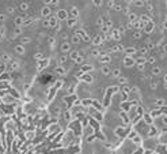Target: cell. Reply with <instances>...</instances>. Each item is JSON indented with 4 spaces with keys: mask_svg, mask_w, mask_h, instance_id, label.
<instances>
[{
    "mask_svg": "<svg viewBox=\"0 0 167 154\" xmlns=\"http://www.w3.org/2000/svg\"><path fill=\"white\" fill-rule=\"evenodd\" d=\"M118 90V87H110V89H107V94L105 96V102H103V105L107 106L110 104V98H111V94H114Z\"/></svg>",
    "mask_w": 167,
    "mask_h": 154,
    "instance_id": "obj_1",
    "label": "cell"
},
{
    "mask_svg": "<svg viewBox=\"0 0 167 154\" xmlns=\"http://www.w3.org/2000/svg\"><path fill=\"white\" fill-rule=\"evenodd\" d=\"M57 18H58V19H68V12L64 11V10H60V11L57 12Z\"/></svg>",
    "mask_w": 167,
    "mask_h": 154,
    "instance_id": "obj_2",
    "label": "cell"
},
{
    "mask_svg": "<svg viewBox=\"0 0 167 154\" xmlns=\"http://www.w3.org/2000/svg\"><path fill=\"white\" fill-rule=\"evenodd\" d=\"M91 70H94V67L91 66V64H86V66H82L80 72L82 74H86V72H88V71H91Z\"/></svg>",
    "mask_w": 167,
    "mask_h": 154,
    "instance_id": "obj_3",
    "label": "cell"
},
{
    "mask_svg": "<svg viewBox=\"0 0 167 154\" xmlns=\"http://www.w3.org/2000/svg\"><path fill=\"white\" fill-rule=\"evenodd\" d=\"M82 81L83 82H87V83H91V82H93V76L88 75V74H83L82 75Z\"/></svg>",
    "mask_w": 167,
    "mask_h": 154,
    "instance_id": "obj_4",
    "label": "cell"
},
{
    "mask_svg": "<svg viewBox=\"0 0 167 154\" xmlns=\"http://www.w3.org/2000/svg\"><path fill=\"white\" fill-rule=\"evenodd\" d=\"M48 64H49V60H48V59H45L43 61H38V70H39V71L43 70Z\"/></svg>",
    "mask_w": 167,
    "mask_h": 154,
    "instance_id": "obj_5",
    "label": "cell"
},
{
    "mask_svg": "<svg viewBox=\"0 0 167 154\" xmlns=\"http://www.w3.org/2000/svg\"><path fill=\"white\" fill-rule=\"evenodd\" d=\"M144 26H145V31H147V33H151V31L154 30V22L152 21L148 22V23H145Z\"/></svg>",
    "mask_w": 167,
    "mask_h": 154,
    "instance_id": "obj_6",
    "label": "cell"
},
{
    "mask_svg": "<svg viewBox=\"0 0 167 154\" xmlns=\"http://www.w3.org/2000/svg\"><path fill=\"white\" fill-rule=\"evenodd\" d=\"M124 64H125V66H133V64H134V60H133L130 56H126L125 60H124Z\"/></svg>",
    "mask_w": 167,
    "mask_h": 154,
    "instance_id": "obj_7",
    "label": "cell"
},
{
    "mask_svg": "<svg viewBox=\"0 0 167 154\" xmlns=\"http://www.w3.org/2000/svg\"><path fill=\"white\" fill-rule=\"evenodd\" d=\"M79 15V10L76 8V7H73L72 10H71V17H72L73 19H76V17Z\"/></svg>",
    "mask_w": 167,
    "mask_h": 154,
    "instance_id": "obj_8",
    "label": "cell"
},
{
    "mask_svg": "<svg viewBox=\"0 0 167 154\" xmlns=\"http://www.w3.org/2000/svg\"><path fill=\"white\" fill-rule=\"evenodd\" d=\"M78 34H79V35H82V40H84V41H88V35H87V34H86L83 30H79V31H78ZM78 34H76V35H78Z\"/></svg>",
    "mask_w": 167,
    "mask_h": 154,
    "instance_id": "obj_9",
    "label": "cell"
},
{
    "mask_svg": "<svg viewBox=\"0 0 167 154\" xmlns=\"http://www.w3.org/2000/svg\"><path fill=\"white\" fill-rule=\"evenodd\" d=\"M90 123H91V125H93V127L98 131V130H99V123H98V121L95 120V119H90Z\"/></svg>",
    "mask_w": 167,
    "mask_h": 154,
    "instance_id": "obj_10",
    "label": "cell"
},
{
    "mask_svg": "<svg viewBox=\"0 0 167 154\" xmlns=\"http://www.w3.org/2000/svg\"><path fill=\"white\" fill-rule=\"evenodd\" d=\"M99 60H101L102 63H109L110 61V56L109 55H102V57L99 59Z\"/></svg>",
    "mask_w": 167,
    "mask_h": 154,
    "instance_id": "obj_11",
    "label": "cell"
},
{
    "mask_svg": "<svg viewBox=\"0 0 167 154\" xmlns=\"http://www.w3.org/2000/svg\"><path fill=\"white\" fill-rule=\"evenodd\" d=\"M143 116H144V120L147 121V124H151V123H152V117H151L148 113H144Z\"/></svg>",
    "mask_w": 167,
    "mask_h": 154,
    "instance_id": "obj_12",
    "label": "cell"
},
{
    "mask_svg": "<svg viewBox=\"0 0 167 154\" xmlns=\"http://www.w3.org/2000/svg\"><path fill=\"white\" fill-rule=\"evenodd\" d=\"M122 49H124V48H122V45H121V44H118V45H114L113 48H111V50H113V52H117V50H118V52H121Z\"/></svg>",
    "mask_w": 167,
    "mask_h": 154,
    "instance_id": "obj_13",
    "label": "cell"
},
{
    "mask_svg": "<svg viewBox=\"0 0 167 154\" xmlns=\"http://www.w3.org/2000/svg\"><path fill=\"white\" fill-rule=\"evenodd\" d=\"M2 59H3V61H6V63H11V61H12V57L8 56V55H3Z\"/></svg>",
    "mask_w": 167,
    "mask_h": 154,
    "instance_id": "obj_14",
    "label": "cell"
},
{
    "mask_svg": "<svg viewBox=\"0 0 167 154\" xmlns=\"http://www.w3.org/2000/svg\"><path fill=\"white\" fill-rule=\"evenodd\" d=\"M7 93H11L15 98H19V97H21V96L17 93V90H15V89H8V90H7Z\"/></svg>",
    "mask_w": 167,
    "mask_h": 154,
    "instance_id": "obj_15",
    "label": "cell"
},
{
    "mask_svg": "<svg viewBox=\"0 0 167 154\" xmlns=\"http://www.w3.org/2000/svg\"><path fill=\"white\" fill-rule=\"evenodd\" d=\"M48 25H50V26H53V27H57V19L56 18H50V21Z\"/></svg>",
    "mask_w": 167,
    "mask_h": 154,
    "instance_id": "obj_16",
    "label": "cell"
},
{
    "mask_svg": "<svg viewBox=\"0 0 167 154\" xmlns=\"http://www.w3.org/2000/svg\"><path fill=\"white\" fill-rule=\"evenodd\" d=\"M15 50H17L18 53H25V48H23V45H17L15 46Z\"/></svg>",
    "mask_w": 167,
    "mask_h": 154,
    "instance_id": "obj_17",
    "label": "cell"
},
{
    "mask_svg": "<svg viewBox=\"0 0 167 154\" xmlns=\"http://www.w3.org/2000/svg\"><path fill=\"white\" fill-rule=\"evenodd\" d=\"M143 26H144V25H143V23H141L140 21H136V22H133V27H134V29H141Z\"/></svg>",
    "mask_w": 167,
    "mask_h": 154,
    "instance_id": "obj_18",
    "label": "cell"
},
{
    "mask_svg": "<svg viewBox=\"0 0 167 154\" xmlns=\"http://www.w3.org/2000/svg\"><path fill=\"white\" fill-rule=\"evenodd\" d=\"M61 50H63V52H67V50H69V44H68V42H64V44L61 45Z\"/></svg>",
    "mask_w": 167,
    "mask_h": 154,
    "instance_id": "obj_19",
    "label": "cell"
},
{
    "mask_svg": "<svg viewBox=\"0 0 167 154\" xmlns=\"http://www.w3.org/2000/svg\"><path fill=\"white\" fill-rule=\"evenodd\" d=\"M129 21H130V23L136 22V21H137V17H136V14H130V15H129Z\"/></svg>",
    "mask_w": 167,
    "mask_h": 154,
    "instance_id": "obj_20",
    "label": "cell"
},
{
    "mask_svg": "<svg viewBox=\"0 0 167 154\" xmlns=\"http://www.w3.org/2000/svg\"><path fill=\"white\" fill-rule=\"evenodd\" d=\"M102 72L105 74V75H109L110 74V68H109V67H106V66L102 67Z\"/></svg>",
    "mask_w": 167,
    "mask_h": 154,
    "instance_id": "obj_21",
    "label": "cell"
},
{
    "mask_svg": "<svg viewBox=\"0 0 167 154\" xmlns=\"http://www.w3.org/2000/svg\"><path fill=\"white\" fill-rule=\"evenodd\" d=\"M120 74H121V71L118 70V68H114V70H113V76L118 78V76H120Z\"/></svg>",
    "mask_w": 167,
    "mask_h": 154,
    "instance_id": "obj_22",
    "label": "cell"
},
{
    "mask_svg": "<svg viewBox=\"0 0 167 154\" xmlns=\"http://www.w3.org/2000/svg\"><path fill=\"white\" fill-rule=\"evenodd\" d=\"M56 72H57L58 75H63V74L65 72V70L63 68V67H57V70H56Z\"/></svg>",
    "mask_w": 167,
    "mask_h": 154,
    "instance_id": "obj_23",
    "label": "cell"
},
{
    "mask_svg": "<svg viewBox=\"0 0 167 154\" xmlns=\"http://www.w3.org/2000/svg\"><path fill=\"white\" fill-rule=\"evenodd\" d=\"M75 23H76V19H73V18H71V19H68V26L69 27H72Z\"/></svg>",
    "mask_w": 167,
    "mask_h": 154,
    "instance_id": "obj_24",
    "label": "cell"
},
{
    "mask_svg": "<svg viewBox=\"0 0 167 154\" xmlns=\"http://www.w3.org/2000/svg\"><path fill=\"white\" fill-rule=\"evenodd\" d=\"M113 38H114V40H120V33H118L117 30L113 31Z\"/></svg>",
    "mask_w": 167,
    "mask_h": 154,
    "instance_id": "obj_25",
    "label": "cell"
},
{
    "mask_svg": "<svg viewBox=\"0 0 167 154\" xmlns=\"http://www.w3.org/2000/svg\"><path fill=\"white\" fill-rule=\"evenodd\" d=\"M91 105H93V106H94V108H97L98 110H101V109H102V106H101V105H99V104H98V102H97V101H93V104H91Z\"/></svg>",
    "mask_w": 167,
    "mask_h": 154,
    "instance_id": "obj_26",
    "label": "cell"
},
{
    "mask_svg": "<svg viewBox=\"0 0 167 154\" xmlns=\"http://www.w3.org/2000/svg\"><path fill=\"white\" fill-rule=\"evenodd\" d=\"M65 61H67V56H65V55L58 57V63H60V64H63V63H65Z\"/></svg>",
    "mask_w": 167,
    "mask_h": 154,
    "instance_id": "obj_27",
    "label": "cell"
},
{
    "mask_svg": "<svg viewBox=\"0 0 167 154\" xmlns=\"http://www.w3.org/2000/svg\"><path fill=\"white\" fill-rule=\"evenodd\" d=\"M152 74L154 75H159L160 74V68H159V67H155V68L152 70Z\"/></svg>",
    "mask_w": 167,
    "mask_h": 154,
    "instance_id": "obj_28",
    "label": "cell"
},
{
    "mask_svg": "<svg viewBox=\"0 0 167 154\" xmlns=\"http://www.w3.org/2000/svg\"><path fill=\"white\" fill-rule=\"evenodd\" d=\"M82 102H83V105L86 106V105H91V104H93V100H90V98H88V100H83Z\"/></svg>",
    "mask_w": 167,
    "mask_h": 154,
    "instance_id": "obj_29",
    "label": "cell"
},
{
    "mask_svg": "<svg viewBox=\"0 0 167 154\" xmlns=\"http://www.w3.org/2000/svg\"><path fill=\"white\" fill-rule=\"evenodd\" d=\"M126 53H128V55H133V53H136V49H134V48H128V49H126Z\"/></svg>",
    "mask_w": 167,
    "mask_h": 154,
    "instance_id": "obj_30",
    "label": "cell"
},
{
    "mask_svg": "<svg viewBox=\"0 0 167 154\" xmlns=\"http://www.w3.org/2000/svg\"><path fill=\"white\" fill-rule=\"evenodd\" d=\"M15 23H17V26L19 27V26H21V25H22V23H23V21H22V18H17V19H15Z\"/></svg>",
    "mask_w": 167,
    "mask_h": 154,
    "instance_id": "obj_31",
    "label": "cell"
},
{
    "mask_svg": "<svg viewBox=\"0 0 167 154\" xmlns=\"http://www.w3.org/2000/svg\"><path fill=\"white\" fill-rule=\"evenodd\" d=\"M83 59H84V57H83L82 55H79V56L75 59V61H76V63H83Z\"/></svg>",
    "mask_w": 167,
    "mask_h": 154,
    "instance_id": "obj_32",
    "label": "cell"
},
{
    "mask_svg": "<svg viewBox=\"0 0 167 154\" xmlns=\"http://www.w3.org/2000/svg\"><path fill=\"white\" fill-rule=\"evenodd\" d=\"M101 41H102V40H101V37H95L93 42H94L95 45H98V44H101Z\"/></svg>",
    "mask_w": 167,
    "mask_h": 154,
    "instance_id": "obj_33",
    "label": "cell"
},
{
    "mask_svg": "<svg viewBox=\"0 0 167 154\" xmlns=\"http://www.w3.org/2000/svg\"><path fill=\"white\" fill-rule=\"evenodd\" d=\"M144 63H145V60H144V59H143V57L137 59V66H143V64H144Z\"/></svg>",
    "mask_w": 167,
    "mask_h": 154,
    "instance_id": "obj_34",
    "label": "cell"
},
{
    "mask_svg": "<svg viewBox=\"0 0 167 154\" xmlns=\"http://www.w3.org/2000/svg\"><path fill=\"white\" fill-rule=\"evenodd\" d=\"M42 14H43V15H48V14H50V8H49V7H46V8H43V10H42Z\"/></svg>",
    "mask_w": 167,
    "mask_h": 154,
    "instance_id": "obj_35",
    "label": "cell"
},
{
    "mask_svg": "<svg viewBox=\"0 0 167 154\" xmlns=\"http://www.w3.org/2000/svg\"><path fill=\"white\" fill-rule=\"evenodd\" d=\"M78 56H79V52H72L71 53V59H72V60H75Z\"/></svg>",
    "mask_w": 167,
    "mask_h": 154,
    "instance_id": "obj_36",
    "label": "cell"
},
{
    "mask_svg": "<svg viewBox=\"0 0 167 154\" xmlns=\"http://www.w3.org/2000/svg\"><path fill=\"white\" fill-rule=\"evenodd\" d=\"M133 142H134V143H141V138L140 136H134L133 138Z\"/></svg>",
    "mask_w": 167,
    "mask_h": 154,
    "instance_id": "obj_37",
    "label": "cell"
},
{
    "mask_svg": "<svg viewBox=\"0 0 167 154\" xmlns=\"http://www.w3.org/2000/svg\"><path fill=\"white\" fill-rule=\"evenodd\" d=\"M14 33H15V35H19V34L22 33V29H21V27H17V29H15V31H14Z\"/></svg>",
    "mask_w": 167,
    "mask_h": 154,
    "instance_id": "obj_38",
    "label": "cell"
},
{
    "mask_svg": "<svg viewBox=\"0 0 167 154\" xmlns=\"http://www.w3.org/2000/svg\"><path fill=\"white\" fill-rule=\"evenodd\" d=\"M43 57V55L42 53H37V55H35V59H37V60L38 61H41V59Z\"/></svg>",
    "mask_w": 167,
    "mask_h": 154,
    "instance_id": "obj_39",
    "label": "cell"
},
{
    "mask_svg": "<svg viewBox=\"0 0 167 154\" xmlns=\"http://www.w3.org/2000/svg\"><path fill=\"white\" fill-rule=\"evenodd\" d=\"M72 42H75V44H78V42H79V37H78L76 34H75L73 37H72Z\"/></svg>",
    "mask_w": 167,
    "mask_h": 154,
    "instance_id": "obj_40",
    "label": "cell"
},
{
    "mask_svg": "<svg viewBox=\"0 0 167 154\" xmlns=\"http://www.w3.org/2000/svg\"><path fill=\"white\" fill-rule=\"evenodd\" d=\"M27 42H30V38H27V37L22 38V44H27ZM22 44H21V45H22Z\"/></svg>",
    "mask_w": 167,
    "mask_h": 154,
    "instance_id": "obj_41",
    "label": "cell"
},
{
    "mask_svg": "<svg viewBox=\"0 0 167 154\" xmlns=\"http://www.w3.org/2000/svg\"><path fill=\"white\" fill-rule=\"evenodd\" d=\"M118 81H120V83H122V85H125V83H126V78H124V76H121Z\"/></svg>",
    "mask_w": 167,
    "mask_h": 154,
    "instance_id": "obj_42",
    "label": "cell"
},
{
    "mask_svg": "<svg viewBox=\"0 0 167 154\" xmlns=\"http://www.w3.org/2000/svg\"><path fill=\"white\" fill-rule=\"evenodd\" d=\"M113 8L116 10V11H120L121 10V6L120 4H113Z\"/></svg>",
    "mask_w": 167,
    "mask_h": 154,
    "instance_id": "obj_43",
    "label": "cell"
},
{
    "mask_svg": "<svg viewBox=\"0 0 167 154\" xmlns=\"http://www.w3.org/2000/svg\"><path fill=\"white\" fill-rule=\"evenodd\" d=\"M136 135H137V134H136V131H132V132L129 134V138H130V139H133V138L136 136Z\"/></svg>",
    "mask_w": 167,
    "mask_h": 154,
    "instance_id": "obj_44",
    "label": "cell"
},
{
    "mask_svg": "<svg viewBox=\"0 0 167 154\" xmlns=\"http://www.w3.org/2000/svg\"><path fill=\"white\" fill-rule=\"evenodd\" d=\"M27 7H29V6H27V3H22V4H21V8L22 10H27Z\"/></svg>",
    "mask_w": 167,
    "mask_h": 154,
    "instance_id": "obj_45",
    "label": "cell"
},
{
    "mask_svg": "<svg viewBox=\"0 0 167 154\" xmlns=\"http://www.w3.org/2000/svg\"><path fill=\"white\" fill-rule=\"evenodd\" d=\"M133 4L139 7V6H143V4H144V2H133Z\"/></svg>",
    "mask_w": 167,
    "mask_h": 154,
    "instance_id": "obj_46",
    "label": "cell"
},
{
    "mask_svg": "<svg viewBox=\"0 0 167 154\" xmlns=\"http://www.w3.org/2000/svg\"><path fill=\"white\" fill-rule=\"evenodd\" d=\"M91 53H93V56H98V55H99V50H98V49H94Z\"/></svg>",
    "mask_w": 167,
    "mask_h": 154,
    "instance_id": "obj_47",
    "label": "cell"
},
{
    "mask_svg": "<svg viewBox=\"0 0 167 154\" xmlns=\"http://www.w3.org/2000/svg\"><path fill=\"white\" fill-rule=\"evenodd\" d=\"M159 114H160V110H155V112H152V116H159Z\"/></svg>",
    "mask_w": 167,
    "mask_h": 154,
    "instance_id": "obj_48",
    "label": "cell"
},
{
    "mask_svg": "<svg viewBox=\"0 0 167 154\" xmlns=\"http://www.w3.org/2000/svg\"><path fill=\"white\" fill-rule=\"evenodd\" d=\"M133 154H143V149H141V147H140V149H137Z\"/></svg>",
    "mask_w": 167,
    "mask_h": 154,
    "instance_id": "obj_49",
    "label": "cell"
},
{
    "mask_svg": "<svg viewBox=\"0 0 167 154\" xmlns=\"http://www.w3.org/2000/svg\"><path fill=\"white\" fill-rule=\"evenodd\" d=\"M156 102H158V105H159V106H160V105L164 106V101H163V100H158Z\"/></svg>",
    "mask_w": 167,
    "mask_h": 154,
    "instance_id": "obj_50",
    "label": "cell"
},
{
    "mask_svg": "<svg viewBox=\"0 0 167 154\" xmlns=\"http://www.w3.org/2000/svg\"><path fill=\"white\" fill-rule=\"evenodd\" d=\"M6 68H7V67H6L4 64H2V66H0V74H2V72H3V71H4Z\"/></svg>",
    "mask_w": 167,
    "mask_h": 154,
    "instance_id": "obj_51",
    "label": "cell"
},
{
    "mask_svg": "<svg viewBox=\"0 0 167 154\" xmlns=\"http://www.w3.org/2000/svg\"><path fill=\"white\" fill-rule=\"evenodd\" d=\"M49 44H50V46L54 45V38H49Z\"/></svg>",
    "mask_w": 167,
    "mask_h": 154,
    "instance_id": "obj_52",
    "label": "cell"
},
{
    "mask_svg": "<svg viewBox=\"0 0 167 154\" xmlns=\"http://www.w3.org/2000/svg\"><path fill=\"white\" fill-rule=\"evenodd\" d=\"M72 100H76V96H75V97H71V98H68V101H72ZM68 106H71V102H68Z\"/></svg>",
    "mask_w": 167,
    "mask_h": 154,
    "instance_id": "obj_53",
    "label": "cell"
},
{
    "mask_svg": "<svg viewBox=\"0 0 167 154\" xmlns=\"http://www.w3.org/2000/svg\"><path fill=\"white\" fill-rule=\"evenodd\" d=\"M7 17H6V15L4 14H0V21H4V19H6Z\"/></svg>",
    "mask_w": 167,
    "mask_h": 154,
    "instance_id": "obj_54",
    "label": "cell"
},
{
    "mask_svg": "<svg viewBox=\"0 0 167 154\" xmlns=\"http://www.w3.org/2000/svg\"><path fill=\"white\" fill-rule=\"evenodd\" d=\"M154 48H155V44H152V42L148 44V49H154Z\"/></svg>",
    "mask_w": 167,
    "mask_h": 154,
    "instance_id": "obj_55",
    "label": "cell"
},
{
    "mask_svg": "<svg viewBox=\"0 0 167 154\" xmlns=\"http://www.w3.org/2000/svg\"><path fill=\"white\" fill-rule=\"evenodd\" d=\"M156 82H152V83H151V87H152V89H156Z\"/></svg>",
    "mask_w": 167,
    "mask_h": 154,
    "instance_id": "obj_56",
    "label": "cell"
},
{
    "mask_svg": "<svg viewBox=\"0 0 167 154\" xmlns=\"http://www.w3.org/2000/svg\"><path fill=\"white\" fill-rule=\"evenodd\" d=\"M65 117H67V119H71V114H69V112H65Z\"/></svg>",
    "mask_w": 167,
    "mask_h": 154,
    "instance_id": "obj_57",
    "label": "cell"
},
{
    "mask_svg": "<svg viewBox=\"0 0 167 154\" xmlns=\"http://www.w3.org/2000/svg\"><path fill=\"white\" fill-rule=\"evenodd\" d=\"M147 60H148L149 63H154V61H155V59H154V57H148V59H147Z\"/></svg>",
    "mask_w": 167,
    "mask_h": 154,
    "instance_id": "obj_58",
    "label": "cell"
},
{
    "mask_svg": "<svg viewBox=\"0 0 167 154\" xmlns=\"http://www.w3.org/2000/svg\"><path fill=\"white\" fill-rule=\"evenodd\" d=\"M140 37H141V35H140V33H139V31H137V33L134 34V38H140Z\"/></svg>",
    "mask_w": 167,
    "mask_h": 154,
    "instance_id": "obj_59",
    "label": "cell"
},
{
    "mask_svg": "<svg viewBox=\"0 0 167 154\" xmlns=\"http://www.w3.org/2000/svg\"><path fill=\"white\" fill-rule=\"evenodd\" d=\"M7 11H8V12H12L14 8H12V7H8V8H7Z\"/></svg>",
    "mask_w": 167,
    "mask_h": 154,
    "instance_id": "obj_60",
    "label": "cell"
},
{
    "mask_svg": "<svg viewBox=\"0 0 167 154\" xmlns=\"http://www.w3.org/2000/svg\"><path fill=\"white\" fill-rule=\"evenodd\" d=\"M68 93L71 94V93H73V86H72V87H69V90H68Z\"/></svg>",
    "mask_w": 167,
    "mask_h": 154,
    "instance_id": "obj_61",
    "label": "cell"
},
{
    "mask_svg": "<svg viewBox=\"0 0 167 154\" xmlns=\"http://www.w3.org/2000/svg\"><path fill=\"white\" fill-rule=\"evenodd\" d=\"M147 8H148L149 11H152V6H151V4H148V6H147Z\"/></svg>",
    "mask_w": 167,
    "mask_h": 154,
    "instance_id": "obj_62",
    "label": "cell"
},
{
    "mask_svg": "<svg viewBox=\"0 0 167 154\" xmlns=\"http://www.w3.org/2000/svg\"><path fill=\"white\" fill-rule=\"evenodd\" d=\"M145 154H151V151H145Z\"/></svg>",
    "mask_w": 167,
    "mask_h": 154,
    "instance_id": "obj_63",
    "label": "cell"
}]
</instances>
